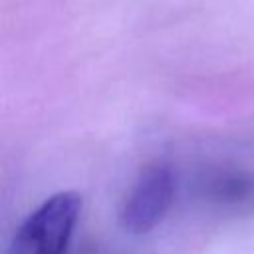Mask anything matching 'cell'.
<instances>
[{
	"instance_id": "6da1fadb",
	"label": "cell",
	"mask_w": 254,
	"mask_h": 254,
	"mask_svg": "<svg viewBox=\"0 0 254 254\" xmlns=\"http://www.w3.org/2000/svg\"><path fill=\"white\" fill-rule=\"evenodd\" d=\"M81 212V196L62 190L46 198L20 224L8 254H65Z\"/></svg>"
},
{
	"instance_id": "7a4b0ae2",
	"label": "cell",
	"mask_w": 254,
	"mask_h": 254,
	"mask_svg": "<svg viewBox=\"0 0 254 254\" xmlns=\"http://www.w3.org/2000/svg\"><path fill=\"white\" fill-rule=\"evenodd\" d=\"M175 198V177L165 165H151L141 171L139 179L127 192L119 220L131 234L153 230L169 212Z\"/></svg>"
}]
</instances>
